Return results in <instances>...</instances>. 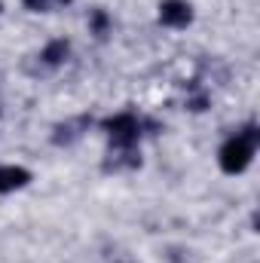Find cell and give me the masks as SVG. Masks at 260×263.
Instances as JSON below:
<instances>
[{
	"label": "cell",
	"instance_id": "cell-1",
	"mask_svg": "<svg viewBox=\"0 0 260 263\" xmlns=\"http://www.w3.org/2000/svg\"><path fill=\"white\" fill-rule=\"evenodd\" d=\"M257 141H260V132L254 126L242 129L239 135H233L224 147H220V168L227 175H239L251 165V156L257 150Z\"/></svg>",
	"mask_w": 260,
	"mask_h": 263
},
{
	"label": "cell",
	"instance_id": "cell-2",
	"mask_svg": "<svg viewBox=\"0 0 260 263\" xmlns=\"http://www.w3.org/2000/svg\"><path fill=\"white\" fill-rule=\"evenodd\" d=\"M104 132L117 150H129L141 138V120L135 114H117V117L104 120Z\"/></svg>",
	"mask_w": 260,
	"mask_h": 263
},
{
	"label": "cell",
	"instance_id": "cell-3",
	"mask_svg": "<svg viewBox=\"0 0 260 263\" xmlns=\"http://www.w3.org/2000/svg\"><path fill=\"white\" fill-rule=\"evenodd\" d=\"M159 22L165 28H187L193 22V9L187 0H165L159 6Z\"/></svg>",
	"mask_w": 260,
	"mask_h": 263
},
{
	"label": "cell",
	"instance_id": "cell-4",
	"mask_svg": "<svg viewBox=\"0 0 260 263\" xmlns=\"http://www.w3.org/2000/svg\"><path fill=\"white\" fill-rule=\"evenodd\" d=\"M31 181V172L28 168H18V165H0V193H9V190H18Z\"/></svg>",
	"mask_w": 260,
	"mask_h": 263
},
{
	"label": "cell",
	"instance_id": "cell-5",
	"mask_svg": "<svg viewBox=\"0 0 260 263\" xmlns=\"http://www.w3.org/2000/svg\"><path fill=\"white\" fill-rule=\"evenodd\" d=\"M86 126H89L86 117H80V120H73V123H65V126L55 129V138H52V141H55V144H70V141H77V138L83 135L80 129H86Z\"/></svg>",
	"mask_w": 260,
	"mask_h": 263
},
{
	"label": "cell",
	"instance_id": "cell-6",
	"mask_svg": "<svg viewBox=\"0 0 260 263\" xmlns=\"http://www.w3.org/2000/svg\"><path fill=\"white\" fill-rule=\"evenodd\" d=\"M67 52H70V43H67V40H52V43L43 49L40 59H43L49 67H55V65H62V62L67 59Z\"/></svg>",
	"mask_w": 260,
	"mask_h": 263
},
{
	"label": "cell",
	"instance_id": "cell-7",
	"mask_svg": "<svg viewBox=\"0 0 260 263\" xmlns=\"http://www.w3.org/2000/svg\"><path fill=\"white\" fill-rule=\"evenodd\" d=\"M67 0H25V6L31 12H52L55 6H65Z\"/></svg>",
	"mask_w": 260,
	"mask_h": 263
},
{
	"label": "cell",
	"instance_id": "cell-8",
	"mask_svg": "<svg viewBox=\"0 0 260 263\" xmlns=\"http://www.w3.org/2000/svg\"><path fill=\"white\" fill-rule=\"evenodd\" d=\"M107 25H110V22H107V12H104V9H95V12H92V31H95L98 37H104V34H107Z\"/></svg>",
	"mask_w": 260,
	"mask_h": 263
}]
</instances>
